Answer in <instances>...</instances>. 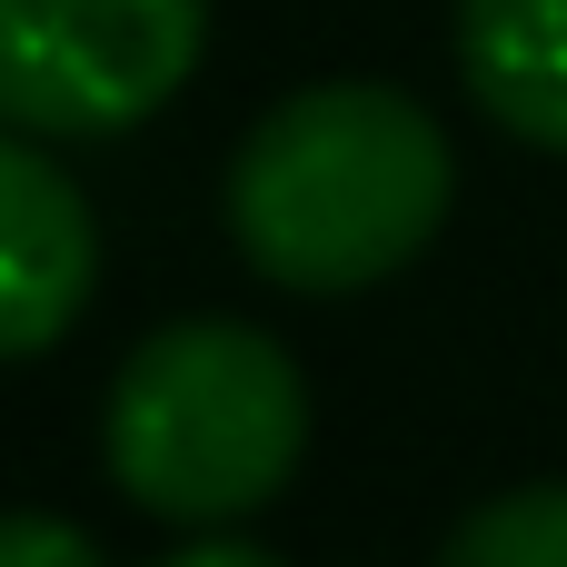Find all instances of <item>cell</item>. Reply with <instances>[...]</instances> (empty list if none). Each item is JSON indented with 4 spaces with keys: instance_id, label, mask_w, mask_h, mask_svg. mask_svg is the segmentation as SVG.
I'll return each instance as SVG.
<instances>
[{
    "instance_id": "cell-1",
    "label": "cell",
    "mask_w": 567,
    "mask_h": 567,
    "mask_svg": "<svg viewBox=\"0 0 567 567\" xmlns=\"http://www.w3.org/2000/svg\"><path fill=\"white\" fill-rule=\"evenodd\" d=\"M458 150L389 80H319L249 120L229 159V239L259 279L299 299H349L399 279L449 229Z\"/></svg>"
},
{
    "instance_id": "cell-2",
    "label": "cell",
    "mask_w": 567,
    "mask_h": 567,
    "mask_svg": "<svg viewBox=\"0 0 567 567\" xmlns=\"http://www.w3.org/2000/svg\"><path fill=\"white\" fill-rule=\"evenodd\" d=\"M100 458L130 508L169 528H239L309 458V379L249 319H169L120 359Z\"/></svg>"
},
{
    "instance_id": "cell-3",
    "label": "cell",
    "mask_w": 567,
    "mask_h": 567,
    "mask_svg": "<svg viewBox=\"0 0 567 567\" xmlns=\"http://www.w3.org/2000/svg\"><path fill=\"white\" fill-rule=\"evenodd\" d=\"M209 0H0V120L30 140H120L199 70Z\"/></svg>"
},
{
    "instance_id": "cell-4",
    "label": "cell",
    "mask_w": 567,
    "mask_h": 567,
    "mask_svg": "<svg viewBox=\"0 0 567 567\" xmlns=\"http://www.w3.org/2000/svg\"><path fill=\"white\" fill-rule=\"evenodd\" d=\"M100 279V219L50 169L30 130L0 120V359H40L70 339Z\"/></svg>"
},
{
    "instance_id": "cell-5",
    "label": "cell",
    "mask_w": 567,
    "mask_h": 567,
    "mask_svg": "<svg viewBox=\"0 0 567 567\" xmlns=\"http://www.w3.org/2000/svg\"><path fill=\"white\" fill-rule=\"evenodd\" d=\"M458 80L508 140L567 150V0H458Z\"/></svg>"
},
{
    "instance_id": "cell-6",
    "label": "cell",
    "mask_w": 567,
    "mask_h": 567,
    "mask_svg": "<svg viewBox=\"0 0 567 567\" xmlns=\"http://www.w3.org/2000/svg\"><path fill=\"white\" fill-rule=\"evenodd\" d=\"M439 567H567V478L478 498V508L449 528Z\"/></svg>"
},
{
    "instance_id": "cell-7",
    "label": "cell",
    "mask_w": 567,
    "mask_h": 567,
    "mask_svg": "<svg viewBox=\"0 0 567 567\" xmlns=\"http://www.w3.org/2000/svg\"><path fill=\"white\" fill-rule=\"evenodd\" d=\"M0 567H100V548L50 508H0Z\"/></svg>"
},
{
    "instance_id": "cell-8",
    "label": "cell",
    "mask_w": 567,
    "mask_h": 567,
    "mask_svg": "<svg viewBox=\"0 0 567 567\" xmlns=\"http://www.w3.org/2000/svg\"><path fill=\"white\" fill-rule=\"evenodd\" d=\"M159 567H289V558H269V548H249V538H189V548H169Z\"/></svg>"
}]
</instances>
